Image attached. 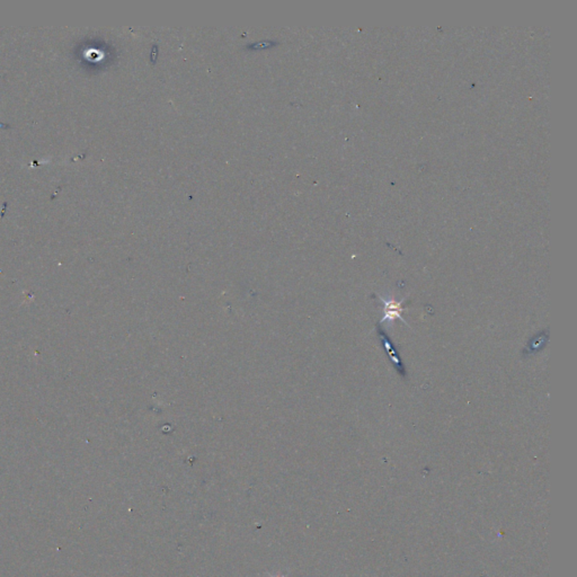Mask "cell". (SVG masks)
<instances>
[{
  "label": "cell",
  "instance_id": "cell-2",
  "mask_svg": "<svg viewBox=\"0 0 577 577\" xmlns=\"http://www.w3.org/2000/svg\"><path fill=\"white\" fill-rule=\"evenodd\" d=\"M272 577H284V576H283V575H280V574H277V575H274V576H272Z\"/></svg>",
  "mask_w": 577,
  "mask_h": 577
},
{
  "label": "cell",
  "instance_id": "cell-1",
  "mask_svg": "<svg viewBox=\"0 0 577 577\" xmlns=\"http://www.w3.org/2000/svg\"><path fill=\"white\" fill-rule=\"evenodd\" d=\"M380 299L384 301L385 304V317L383 318V320L380 322L383 324V322H388V324H391V322L395 321V319H399L404 322V324L407 325V322L401 316V312L404 311L403 307H401V305H403V301H396L393 299H388L385 300L384 297H380Z\"/></svg>",
  "mask_w": 577,
  "mask_h": 577
}]
</instances>
